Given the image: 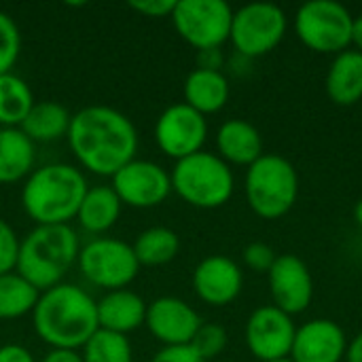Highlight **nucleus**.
Segmentation results:
<instances>
[{
    "instance_id": "nucleus-35",
    "label": "nucleus",
    "mask_w": 362,
    "mask_h": 362,
    "mask_svg": "<svg viewBox=\"0 0 362 362\" xmlns=\"http://www.w3.org/2000/svg\"><path fill=\"white\" fill-rule=\"evenodd\" d=\"M0 362H36L34 354L19 344H4L0 346Z\"/></svg>"
},
{
    "instance_id": "nucleus-26",
    "label": "nucleus",
    "mask_w": 362,
    "mask_h": 362,
    "mask_svg": "<svg viewBox=\"0 0 362 362\" xmlns=\"http://www.w3.org/2000/svg\"><path fill=\"white\" fill-rule=\"evenodd\" d=\"M34 104V91L25 78L15 72L0 74V127H21Z\"/></svg>"
},
{
    "instance_id": "nucleus-41",
    "label": "nucleus",
    "mask_w": 362,
    "mask_h": 362,
    "mask_svg": "<svg viewBox=\"0 0 362 362\" xmlns=\"http://www.w3.org/2000/svg\"><path fill=\"white\" fill-rule=\"evenodd\" d=\"M267 362H293L291 358H278V361H267Z\"/></svg>"
},
{
    "instance_id": "nucleus-15",
    "label": "nucleus",
    "mask_w": 362,
    "mask_h": 362,
    "mask_svg": "<svg viewBox=\"0 0 362 362\" xmlns=\"http://www.w3.org/2000/svg\"><path fill=\"white\" fill-rule=\"evenodd\" d=\"M267 278L278 310L293 316L310 308L314 299V280L308 265L297 255H278Z\"/></svg>"
},
{
    "instance_id": "nucleus-39",
    "label": "nucleus",
    "mask_w": 362,
    "mask_h": 362,
    "mask_svg": "<svg viewBox=\"0 0 362 362\" xmlns=\"http://www.w3.org/2000/svg\"><path fill=\"white\" fill-rule=\"evenodd\" d=\"M352 45L356 47V51L362 53V15L354 17V23H352Z\"/></svg>"
},
{
    "instance_id": "nucleus-12",
    "label": "nucleus",
    "mask_w": 362,
    "mask_h": 362,
    "mask_svg": "<svg viewBox=\"0 0 362 362\" xmlns=\"http://www.w3.org/2000/svg\"><path fill=\"white\" fill-rule=\"evenodd\" d=\"M112 191L123 206L136 210H148L161 206L172 193L170 172L151 159H132L112 178Z\"/></svg>"
},
{
    "instance_id": "nucleus-34",
    "label": "nucleus",
    "mask_w": 362,
    "mask_h": 362,
    "mask_svg": "<svg viewBox=\"0 0 362 362\" xmlns=\"http://www.w3.org/2000/svg\"><path fill=\"white\" fill-rule=\"evenodd\" d=\"M151 362H206L191 346H170L161 348Z\"/></svg>"
},
{
    "instance_id": "nucleus-21",
    "label": "nucleus",
    "mask_w": 362,
    "mask_h": 362,
    "mask_svg": "<svg viewBox=\"0 0 362 362\" xmlns=\"http://www.w3.org/2000/svg\"><path fill=\"white\" fill-rule=\"evenodd\" d=\"M182 93H185V104L206 117L227 106L231 87H229V78L221 70L193 68L185 78Z\"/></svg>"
},
{
    "instance_id": "nucleus-30",
    "label": "nucleus",
    "mask_w": 362,
    "mask_h": 362,
    "mask_svg": "<svg viewBox=\"0 0 362 362\" xmlns=\"http://www.w3.org/2000/svg\"><path fill=\"white\" fill-rule=\"evenodd\" d=\"M227 331L221 327V325H214V322H202V327L197 329L193 341H191V348L204 358V361H212L216 358L225 348H227Z\"/></svg>"
},
{
    "instance_id": "nucleus-5",
    "label": "nucleus",
    "mask_w": 362,
    "mask_h": 362,
    "mask_svg": "<svg viewBox=\"0 0 362 362\" xmlns=\"http://www.w3.org/2000/svg\"><path fill=\"white\" fill-rule=\"evenodd\" d=\"M172 191L193 208L214 210L225 206L233 191L235 178L229 163L216 153L199 151L191 157L174 161L170 172Z\"/></svg>"
},
{
    "instance_id": "nucleus-22",
    "label": "nucleus",
    "mask_w": 362,
    "mask_h": 362,
    "mask_svg": "<svg viewBox=\"0 0 362 362\" xmlns=\"http://www.w3.org/2000/svg\"><path fill=\"white\" fill-rule=\"evenodd\" d=\"M36 170V144L21 127H0V185L23 182Z\"/></svg>"
},
{
    "instance_id": "nucleus-11",
    "label": "nucleus",
    "mask_w": 362,
    "mask_h": 362,
    "mask_svg": "<svg viewBox=\"0 0 362 362\" xmlns=\"http://www.w3.org/2000/svg\"><path fill=\"white\" fill-rule=\"evenodd\" d=\"M208 138V121L204 115L187 106L185 102L170 104L155 121V142L157 148L180 161L204 151Z\"/></svg>"
},
{
    "instance_id": "nucleus-27",
    "label": "nucleus",
    "mask_w": 362,
    "mask_h": 362,
    "mask_svg": "<svg viewBox=\"0 0 362 362\" xmlns=\"http://www.w3.org/2000/svg\"><path fill=\"white\" fill-rule=\"evenodd\" d=\"M40 291L21 274L11 272L0 276V320H17L34 312Z\"/></svg>"
},
{
    "instance_id": "nucleus-2",
    "label": "nucleus",
    "mask_w": 362,
    "mask_h": 362,
    "mask_svg": "<svg viewBox=\"0 0 362 362\" xmlns=\"http://www.w3.org/2000/svg\"><path fill=\"white\" fill-rule=\"evenodd\" d=\"M32 325L49 350H83L100 329L98 299L78 284L62 282L40 293Z\"/></svg>"
},
{
    "instance_id": "nucleus-38",
    "label": "nucleus",
    "mask_w": 362,
    "mask_h": 362,
    "mask_svg": "<svg viewBox=\"0 0 362 362\" xmlns=\"http://www.w3.org/2000/svg\"><path fill=\"white\" fill-rule=\"evenodd\" d=\"M346 358L348 362H362V331L350 341V346L346 350Z\"/></svg>"
},
{
    "instance_id": "nucleus-25",
    "label": "nucleus",
    "mask_w": 362,
    "mask_h": 362,
    "mask_svg": "<svg viewBox=\"0 0 362 362\" xmlns=\"http://www.w3.org/2000/svg\"><path fill=\"white\" fill-rule=\"evenodd\" d=\"M140 267H161L172 263L180 252V238L170 227H148L132 244Z\"/></svg>"
},
{
    "instance_id": "nucleus-36",
    "label": "nucleus",
    "mask_w": 362,
    "mask_h": 362,
    "mask_svg": "<svg viewBox=\"0 0 362 362\" xmlns=\"http://www.w3.org/2000/svg\"><path fill=\"white\" fill-rule=\"evenodd\" d=\"M223 64H225V57H223L221 49L197 51V68H204V70H221Z\"/></svg>"
},
{
    "instance_id": "nucleus-14",
    "label": "nucleus",
    "mask_w": 362,
    "mask_h": 362,
    "mask_svg": "<svg viewBox=\"0 0 362 362\" xmlns=\"http://www.w3.org/2000/svg\"><path fill=\"white\" fill-rule=\"evenodd\" d=\"M144 327L163 348L191 346L202 318L187 301L163 295L146 305Z\"/></svg>"
},
{
    "instance_id": "nucleus-37",
    "label": "nucleus",
    "mask_w": 362,
    "mask_h": 362,
    "mask_svg": "<svg viewBox=\"0 0 362 362\" xmlns=\"http://www.w3.org/2000/svg\"><path fill=\"white\" fill-rule=\"evenodd\" d=\"M40 362H83L81 350H49Z\"/></svg>"
},
{
    "instance_id": "nucleus-3",
    "label": "nucleus",
    "mask_w": 362,
    "mask_h": 362,
    "mask_svg": "<svg viewBox=\"0 0 362 362\" xmlns=\"http://www.w3.org/2000/svg\"><path fill=\"white\" fill-rule=\"evenodd\" d=\"M87 189V176L78 165L45 163L23 180L21 208L34 225H70Z\"/></svg>"
},
{
    "instance_id": "nucleus-28",
    "label": "nucleus",
    "mask_w": 362,
    "mask_h": 362,
    "mask_svg": "<svg viewBox=\"0 0 362 362\" xmlns=\"http://www.w3.org/2000/svg\"><path fill=\"white\" fill-rule=\"evenodd\" d=\"M83 362H134V348L127 335L98 329L81 350Z\"/></svg>"
},
{
    "instance_id": "nucleus-29",
    "label": "nucleus",
    "mask_w": 362,
    "mask_h": 362,
    "mask_svg": "<svg viewBox=\"0 0 362 362\" xmlns=\"http://www.w3.org/2000/svg\"><path fill=\"white\" fill-rule=\"evenodd\" d=\"M21 53V32L17 21L0 11V74L13 72Z\"/></svg>"
},
{
    "instance_id": "nucleus-8",
    "label": "nucleus",
    "mask_w": 362,
    "mask_h": 362,
    "mask_svg": "<svg viewBox=\"0 0 362 362\" xmlns=\"http://www.w3.org/2000/svg\"><path fill=\"white\" fill-rule=\"evenodd\" d=\"M352 13L335 0H312L299 6L295 32L314 53H341L352 45Z\"/></svg>"
},
{
    "instance_id": "nucleus-20",
    "label": "nucleus",
    "mask_w": 362,
    "mask_h": 362,
    "mask_svg": "<svg viewBox=\"0 0 362 362\" xmlns=\"http://www.w3.org/2000/svg\"><path fill=\"white\" fill-rule=\"evenodd\" d=\"M121 212H123V204L119 195L112 191V187L95 185L87 189L74 221L81 231L93 238H102L119 223Z\"/></svg>"
},
{
    "instance_id": "nucleus-7",
    "label": "nucleus",
    "mask_w": 362,
    "mask_h": 362,
    "mask_svg": "<svg viewBox=\"0 0 362 362\" xmlns=\"http://www.w3.org/2000/svg\"><path fill=\"white\" fill-rule=\"evenodd\" d=\"M76 267L87 284L104 293L127 288L140 274L132 244L108 235L87 240L81 246Z\"/></svg>"
},
{
    "instance_id": "nucleus-18",
    "label": "nucleus",
    "mask_w": 362,
    "mask_h": 362,
    "mask_svg": "<svg viewBox=\"0 0 362 362\" xmlns=\"http://www.w3.org/2000/svg\"><path fill=\"white\" fill-rule=\"evenodd\" d=\"M146 301L132 288L108 291L98 299V325L102 331L129 335L144 327Z\"/></svg>"
},
{
    "instance_id": "nucleus-31",
    "label": "nucleus",
    "mask_w": 362,
    "mask_h": 362,
    "mask_svg": "<svg viewBox=\"0 0 362 362\" xmlns=\"http://www.w3.org/2000/svg\"><path fill=\"white\" fill-rule=\"evenodd\" d=\"M19 246H21V238L17 235L13 225L0 216V276L17 269Z\"/></svg>"
},
{
    "instance_id": "nucleus-23",
    "label": "nucleus",
    "mask_w": 362,
    "mask_h": 362,
    "mask_svg": "<svg viewBox=\"0 0 362 362\" xmlns=\"http://www.w3.org/2000/svg\"><path fill=\"white\" fill-rule=\"evenodd\" d=\"M327 93L337 106H352L362 100V53L346 49L335 55L327 72Z\"/></svg>"
},
{
    "instance_id": "nucleus-40",
    "label": "nucleus",
    "mask_w": 362,
    "mask_h": 362,
    "mask_svg": "<svg viewBox=\"0 0 362 362\" xmlns=\"http://www.w3.org/2000/svg\"><path fill=\"white\" fill-rule=\"evenodd\" d=\"M354 218H356V223L362 227V199L356 204V208H354Z\"/></svg>"
},
{
    "instance_id": "nucleus-6",
    "label": "nucleus",
    "mask_w": 362,
    "mask_h": 362,
    "mask_svg": "<svg viewBox=\"0 0 362 362\" xmlns=\"http://www.w3.org/2000/svg\"><path fill=\"white\" fill-rule=\"evenodd\" d=\"M244 191L246 202L257 216L276 221L288 214L297 204L299 176L288 159L263 153L252 165H248Z\"/></svg>"
},
{
    "instance_id": "nucleus-10",
    "label": "nucleus",
    "mask_w": 362,
    "mask_h": 362,
    "mask_svg": "<svg viewBox=\"0 0 362 362\" xmlns=\"http://www.w3.org/2000/svg\"><path fill=\"white\" fill-rule=\"evenodd\" d=\"M170 19L193 49H221L231 34L233 8L225 0H176Z\"/></svg>"
},
{
    "instance_id": "nucleus-1",
    "label": "nucleus",
    "mask_w": 362,
    "mask_h": 362,
    "mask_svg": "<svg viewBox=\"0 0 362 362\" xmlns=\"http://www.w3.org/2000/svg\"><path fill=\"white\" fill-rule=\"evenodd\" d=\"M66 140L78 168L102 178H112L125 163L136 159L140 144L134 121L104 104L76 110Z\"/></svg>"
},
{
    "instance_id": "nucleus-24",
    "label": "nucleus",
    "mask_w": 362,
    "mask_h": 362,
    "mask_svg": "<svg viewBox=\"0 0 362 362\" xmlns=\"http://www.w3.org/2000/svg\"><path fill=\"white\" fill-rule=\"evenodd\" d=\"M70 121H72V112L64 104L42 100L32 106V110L21 123V132L34 144L57 142L68 136Z\"/></svg>"
},
{
    "instance_id": "nucleus-19",
    "label": "nucleus",
    "mask_w": 362,
    "mask_h": 362,
    "mask_svg": "<svg viewBox=\"0 0 362 362\" xmlns=\"http://www.w3.org/2000/svg\"><path fill=\"white\" fill-rule=\"evenodd\" d=\"M216 155L229 165H252L263 155L259 129L244 119H229L216 129Z\"/></svg>"
},
{
    "instance_id": "nucleus-4",
    "label": "nucleus",
    "mask_w": 362,
    "mask_h": 362,
    "mask_svg": "<svg viewBox=\"0 0 362 362\" xmlns=\"http://www.w3.org/2000/svg\"><path fill=\"white\" fill-rule=\"evenodd\" d=\"M81 240L70 225H34L19 246L17 274H21L40 293L53 288L76 267Z\"/></svg>"
},
{
    "instance_id": "nucleus-17",
    "label": "nucleus",
    "mask_w": 362,
    "mask_h": 362,
    "mask_svg": "<svg viewBox=\"0 0 362 362\" xmlns=\"http://www.w3.org/2000/svg\"><path fill=\"white\" fill-rule=\"evenodd\" d=\"M346 350L344 329L333 320L316 318L297 329L288 358L293 362H341Z\"/></svg>"
},
{
    "instance_id": "nucleus-13",
    "label": "nucleus",
    "mask_w": 362,
    "mask_h": 362,
    "mask_svg": "<svg viewBox=\"0 0 362 362\" xmlns=\"http://www.w3.org/2000/svg\"><path fill=\"white\" fill-rule=\"evenodd\" d=\"M297 327L293 318L276 305L255 310L246 322L244 337L250 354L261 362L288 358Z\"/></svg>"
},
{
    "instance_id": "nucleus-32",
    "label": "nucleus",
    "mask_w": 362,
    "mask_h": 362,
    "mask_svg": "<svg viewBox=\"0 0 362 362\" xmlns=\"http://www.w3.org/2000/svg\"><path fill=\"white\" fill-rule=\"evenodd\" d=\"M242 259H244L248 269H252L257 274H269V269L276 263L278 255L272 250V246H267L263 242H252V244H248L244 248Z\"/></svg>"
},
{
    "instance_id": "nucleus-9",
    "label": "nucleus",
    "mask_w": 362,
    "mask_h": 362,
    "mask_svg": "<svg viewBox=\"0 0 362 362\" xmlns=\"http://www.w3.org/2000/svg\"><path fill=\"white\" fill-rule=\"evenodd\" d=\"M288 28L286 13L272 2H250L233 11L229 40L238 55L255 59L274 51Z\"/></svg>"
},
{
    "instance_id": "nucleus-16",
    "label": "nucleus",
    "mask_w": 362,
    "mask_h": 362,
    "mask_svg": "<svg viewBox=\"0 0 362 362\" xmlns=\"http://www.w3.org/2000/svg\"><path fill=\"white\" fill-rule=\"evenodd\" d=\"M244 286V276L240 265L225 255H210L197 263L193 269V291L195 295L212 305L223 308L233 303Z\"/></svg>"
},
{
    "instance_id": "nucleus-33",
    "label": "nucleus",
    "mask_w": 362,
    "mask_h": 362,
    "mask_svg": "<svg viewBox=\"0 0 362 362\" xmlns=\"http://www.w3.org/2000/svg\"><path fill=\"white\" fill-rule=\"evenodd\" d=\"M174 6H176V0H132L129 2L132 11H136L144 17H153V19L170 17Z\"/></svg>"
}]
</instances>
